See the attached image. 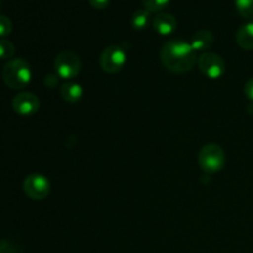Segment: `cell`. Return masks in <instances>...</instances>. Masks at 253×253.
<instances>
[{"mask_svg": "<svg viewBox=\"0 0 253 253\" xmlns=\"http://www.w3.org/2000/svg\"><path fill=\"white\" fill-rule=\"evenodd\" d=\"M161 61L173 73H187L198 62L197 52L190 42L179 39L169 40L161 49Z\"/></svg>", "mask_w": 253, "mask_h": 253, "instance_id": "obj_1", "label": "cell"}, {"mask_svg": "<svg viewBox=\"0 0 253 253\" xmlns=\"http://www.w3.org/2000/svg\"><path fill=\"white\" fill-rule=\"evenodd\" d=\"M22 189L30 199L41 200L48 197L51 184L44 175L34 173V174H30L25 178L24 183H22Z\"/></svg>", "mask_w": 253, "mask_h": 253, "instance_id": "obj_5", "label": "cell"}, {"mask_svg": "<svg viewBox=\"0 0 253 253\" xmlns=\"http://www.w3.org/2000/svg\"><path fill=\"white\" fill-rule=\"evenodd\" d=\"M151 12L146 9H138L131 17V25L135 30H145L150 25Z\"/></svg>", "mask_w": 253, "mask_h": 253, "instance_id": "obj_13", "label": "cell"}, {"mask_svg": "<svg viewBox=\"0 0 253 253\" xmlns=\"http://www.w3.org/2000/svg\"><path fill=\"white\" fill-rule=\"evenodd\" d=\"M236 10L244 19L253 21V0H235Z\"/></svg>", "mask_w": 253, "mask_h": 253, "instance_id": "obj_14", "label": "cell"}, {"mask_svg": "<svg viewBox=\"0 0 253 253\" xmlns=\"http://www.w3.org/2000/svg\"><path fill=\"white\" fill-rule=\"evenodd\" d=\"M126 63V52L120 46H109L100 56V67L104 72L115 74L124 68Z\"/></svg>", "mask_w": 253, "mask_h": 253, "instance_id": "obj_6", "label": "cell"}, {"mask_svg": "<svg viewBox=\"0 0 253 253\" xmlns=\"http://www.w3.org/2000/svg\"><path fill=\"white\" fill-rule=\"evenodd\" d=\"M236 42L241 48L253 51V21L242 25L236 32Z\"/></svg>", "mask_w": 253, "mask_h": 253, "instance_id": "obj_11", "label": "cell"}, {"mask_svg": "<svg viewBox=\"0 0 253 253\" xmlns=\"http://www.w3.org/2000/svg\"><path fill=\"white\" fill-rule=\"evenodd\" d=\"M54 68L57 76L62 79H73L79 74L82 68L78 54L72 51H63L54 59Z\"/></svg>", "mask_w": 253, "mask_h": 253, "instance_id": "obj_4", "label": "cell"}, {"mask_svg": "<svg viewBox=\"0 0 253 253\" xmlns=\"http://www.w3.org/2000/svg\"><path fill=\"white\" fill-rule=\"evenodd\" d=\"M15 54V46L6 39H0V59L10 61Z\"/></svg>", "mask_w": 253, "mask_h": 253, "instance_id": "obj_15", "label": "cell"}, {"mask_svg": "<svg viewBox=\"0 0 253 253\" xmlns=\"http://www.w3.org/2000/svg\"><path fill=\"white\" fill-rule=\"evenodd\" d=\"M11 106L16 114L21 116H31L36 114L40 109V100L35 94L19 93L14 96L11 101Z\"/></svg>", "mask_w": 253, "mask_h": 253, "instance_id": "obj_8", "label": "cell"}, {"mask_svg": "<svg viewBox=\"0 0 253 253\" xmlns=\"http://www.w3.org/2000/svg\"><path fill=\"white\" fill-rule=\"evenodd\" d=\"M153 29L162 36L173 34L177 29V20L173 15L167 12H160L153 19Z\"/></svg>", "mask_w": 253, "mask_h": 253, "instance_id": "obj_9", "label": "cell"}, {"mask_svg": "<svg viewBox=\"0 0 253 253\" xmlns=\"http://www.w3.org/2000/svg\"><path fill=\"white\" fill-rule=\"evenodd\" d=\"M212 43H214V36H212L209 30H199V31H197L193 35L192 41H190V44H192L193 49L195 52L207 51L212 46Z\"/></svg>", "mask_w": 253, "mask_h": 253, "instance_id": "obj_10", "label": "cell"}, {"mask_svg": "<svg viewBox=\"0 0 253 253\" xmlns=\"http://www.w3.org/2000/svg\"><path fill=\"white\" fill-rule=\"evenodd\" d=\"M0 253H2V251H1V249H0Z\"/></svg>", "mask_w": 253, "mask_h": 253, "instance_id": "obj_20", "label": "cell"}, {"mask_svg": "<svg viewBox=\"0 0 253 253\" xmlns=\"http://www.w3.org/2000/svg\"><path fill=\"white\" fill-rule=\"evenodd\" d=\"M245 95L253 101V77L251 79L247 81V83L245 84Z\"/></svg>", "mask_w": 253, "mask_h": 253, "instance_id": "obj_19", "label": "cell"}, {"mask_svg": "<svg viewBox=\"0 0 253 253\" xmlns=\"http://www.w3.org/2000/svg\"><path fill=\"white\" fill-rule=\"evenodd\" d=\"M89 4H90L91 7L96 10H103L105 7H108L110 0H88Z\"/></svg>", "mask_w": 253, "mask_h": 253, "instance_id": "obj_18", "label": "cell"}, {"mask_svg": "<svg viewBox=\"0 0 253 253\" xmlns=\"http://www.w3.org/2000/svg\"><path fill=\"white\" fill-rule=\"evenodd\" d=\"M12 31V22L7 16L0 15V39L9 36Z\"/></svg>", "mask_w": 253, "mask_h": 253, "instance_id": "obj_17", "label": "cell"}, {"mask_svg": "<svg viewBox=\"0 0 253 253\" xmlns=\"http://www.w3.org/2000/svg\"><path fill=\"white\" fill-rule=\"evenodd\" d=\"M198 162L200 168L207 173H216L224 168L226 162V156L224 150L219 145L208 143L203 146L198 155Z\"/></svg>", "mask_w": 253, "mask_h": 253, "instance_id": "obj_3", "label": "cell"}, {"mask_svg": "<svg viewBox=\"0 0 253 253\" xmlns=\"http://www.w3.org/2000/svg\"><path fill=\"white\" fill-rule=\"evenodd\" d=\"M169 1L170 0H142V4L150 12H161Z\"/></svg>", "mask_w": 253, "mask_h": 253, "instance_id": "obj_16", "label": "cell"}, {"mask_svg": "<svg viewBox=\"0 0 253 253\" xmlns=\"http://www.w3.org/2000/svg\"><path fill=\"white\" fill-rule=\"evenodd\" d=\"M61 95L67 103L74 104L81 100L83 96V88L81 86V84L69 82L61 86Z\"/></svg>", "mask_w": 253, "mask_h": 253, "instance_id": "obj_12", "label": "cell"}, {"mask_svg": "<svg viewBox=\"0 0 253 253\" xmlns=\"http://www.w3.org/2000/svg\"><path fill=\"white\" fill-rule=\"evenodd\" d=\"M1 77L4 83L10 89H15V90L24 89L31 82V67L25 59L12 58L5 63Z\"/></svg>", "mask_w": 253, "mask_h": 253, "instance_id": "obj_2", "label": "cell"}, {"mask_svg": "<svg viewBox=\"0 0 253 253\" xmlns=\"http://www.w3.org/2000/svg\"><path fill=\"white\" fill-rule=\"evenodd\" d=\"M198 67L200 72L205 77L210 79H219L220 77L224 76L226 71L225 62L219 54L212 53V52H205L198 58Z\"/></svg>", "mask_w": 253, "mask_h": 253, "instance_id": "obj_7", "label": "cell"}]
</instances>
